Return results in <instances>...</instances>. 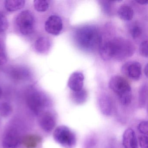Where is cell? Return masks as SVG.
<instances>
[{
    "mask_svg": "<svg viewBox=\"0 0 148 148\" xmlns=\"http://www.w3.org/2000/svg\"><path fill=\"white\" fill-rule=\"evenodd\" d=\"M75 39L80 48L87 51L98 49L102 41L99 31L95 27H82L75 32Z\"/></svg>",
    "mask_w": 148,
    "mask_h": 148,
    "instance_id": "cell-1",
    "label": "cell"
},
{
    "mask_svg": "<svg viewBox=\"0 0 148 148\" xmlns=\"http://www.w3.org/2000/svg\"><path fill=\"white\" fill-rule=\"evenodd\" d=\"M110 89L118 95L119 101L123 105L127 106L132 100L131 88L128 81L122 76L116 75L110 79Z\"/></svg>",
    "mask_w": 148,
    "mask_h": 148,
    "instance_id": "cell-2",
    "label": "cell"
},
{
    "mask_svg": "<svg viewBox=\"0 0 148 148\" xmlns=\"http://www.w3.org/2000/svg\"><path fill=\"white\" fill-rule=\"evenodd\" d=\"M112 47L113 58L123 60L130 57L134 52L133 44L123 38H116L110 40Z\"/></svg>",
    "mask_w": 148,
    "mask_h": 148,
    "instance_id": "cell-3",
    "label": "cell"
},
{
    "mask_svg": "<svg viewBox=\"0 0 148 148\" xmlns=\"http://www.w3.org/2000/svg\"><path fill=\"white\" fill-rule=\"evenodd\" d=\"M55 141L65 148H73L77 143L75 134L67 126H58L53 133Z\"/></svg>",
    "mask_w": 148,
    "mask_h": 148,
    "instance_id": "cell-4",
    "label": "cell"
},
{
    "mask_svg": "<svg viewBox=\"0 0 148 148\" xmlns=\"http://www.w3.org/2000/svg\"><path fill=\"white\" fill-rule=\"evenodd\" d=\"M26 100L29 109L37 115L44 112L45 108L49 104L48 99L45 95L38 91L30 92Z\"/></svg>",
    "mask_w": 148,
    "mask_h": 148,
    "instance_id": "cell-5",
    "label": "cell"
},
{
    "mask_svg": "<svg viewBox=\"0 0 148 148\" xmlns=\"http://www.w3.org/2000/svg\"><path fill=\"white\" fill-rule=\"evenodd\" d=\"M16 24L23 35L31 34L34 29V20L32 13L29 10L22 11L17 16Z\"/></svg>",
    "mask_w": 148,
    "mask_h": 148,
    "instance_id": "cell-6",
    "label": "cell"
},
{
    "mask_svg": "<svg viewBox=\"0 0 148 148\" xmlns=\"http://www.w3.org/2000/svg\"><path fill=\"white\" fill-rule=\"evenodd\" d=\"M122 72L128 77L133 80H138L141 77L142 66L137 61H130L122 66Z\"/></svg>",
    "mask_w": 148,
    "mask_h": 148,
    "instance_id": "cell-7",
    "label": "cell"
},
{
    "mask_svg": "<svg viewBox=\"0 0 148 148\" xmlns=\"http://www.w3.org/2000/svg\"><path fill=\"white\" fill-rule=\"evenodd\" d=\"M63 29V22L60 17L51 15L47 19L45 24V29L50 34L58 35Z\"/></svg>",
    "mask_w": 148,
    "mask_h": 148,
    "instance_id": "cell-8",
    "label": "cell"
},
{
    "mask_svg": "<svg viewBox=\"0 0 148 148\" xmlns=\"http://www.w3.org/2000/svg\"><path fill=\"white\" fill-rule=\"evenodd\" d=\"M39 124L41 129L46 132H51L56 125L53 115L49 112H43L39 115Z\"/></svg>",
    "mask_w": 148,
    "mask_h": 148,
    "instance_id": "cell-9",
    "label": "cell"
},
{
    "mask_svg": "<svg viewBox=\"0 0 148 148\" xmlns=\"http://www.w3.org/2000/svg\"><path fill=\"white\" fill-rule=\"evenodd\" d=\"M19 141L18 132L14 129H10L4 135L2 146L3 148H17Z\"/></svg>",
    "mask_w": 148,
    "mask_h": 148,
    "instance_id": "cell-10",
    "label": "cell"
},
{
    "mask_svg": "<svg viewBox=\"0 0 148 148\" xmlns=\"http://www.w3.org/2000/svg\"><path fill=\"white\" fill-rule=\"evenodd\" d=\"M84 77L79 72L73 73L69 77L68 86L73 92L78 91L83 89Z\"/></svg>",
    "mask_w": 148,
    "mask_h": 148,
    "instance_id": "cell-11",
    "label": "cell"
},
{
    "mask_svg": "<svg viewBox=\"0 0 148 148\" xmlns=\"http://www.w3.org/2000/svg\"><path fill=\"white\" fill-rule=\"evenodd\" d=\"M124 148H138L137 139L135 132L130 128L125 130L123 137Z\"/></svg>",
    "mask_w": 148,
    "mask_h": 148,
    "instance_id": "cell-12",
    "label": "cell"
},
{
    "mask_svg": "<svg viewBox=\"0 0 148 148\" xmlns=\"http://www.w3.org/2000/svg\"><path fill=\"white\" fill-rule=\"evenodd\" d=\"M99 52L100 57L103 60H108L113 58L112 47L110 41L106 42L100 47Z\"/></svg>",
    "mask_w": 148,
    "mask_h": 148,
    "instance_id": "cell-13",
    "label": "cell"
},
{
    "mask_svg": "<svg viewBox=\"0 0 148 148\" xmlns=\"http://www.w3.org/2000/svg\"><path fill=\"white\" fill-rule=\"evenodd\" d=\"M50 40L45 37L38 38L35 43L36 51L40 53H44L47 52L50 49Z\"/></svg>",
    "mask_w": 148,
    "mask_h": 148,
    "instance_id": "cell-14",
    "label": "cell"
},
{
    "mask_svg": "<svg viewBox=\"0 0 148 148\" xmlns=\"http://www.w3.org/2000/svg\"><path fill=\"white\" fill-rule=\"evenodd\" d=\"M25 4L24 0H9L5 1L6 9L9 12H14L23 8Z\"/></svg>",
    "mask_w": 148,
    "mask_h": 148,
    "instance_id": "cell-15",
    "label": "cell"
},
{
    "mask_svg": "<svg viewBox=\"0 0 148 148\" xmlns=\"http://www.w3.org/2000/svg\"><path fill=\"white\" fill-rule=\"evenodd\" d=\"M118 14L121 19L124 21H130L133 18L134 12L131 7L124 5L119 8L118 11Z\"/></svg>",
    "mask_w": 148,
    "mask_h": 148,
    "instance_id": "cell-16",
    "label": "cell"
},
{
    "mask_svg": "<svg viewBox=\"0 0 148 148\" xmlns=\"http://www.w3.org/2000/svg\"><path fill=\"white\" fill-rule=\"evenodd\" d=\"M41 138L38 136L29 135L25 136L23 139V145L27 148H34L38 144Z\"/></svg>",
    "mask_w": 148,
    "mask_h": 148,
    "instance_id": "cell-17",
    "label": "cell"
},
{
    "mask_svg": "<svg viewBox=\"0 0 148 148\" xmlns=\"http://www.w3.org/2000/svg\"><path fill=\"white\" fill-rule=\"evenodd\" d=\"M72 97L75 103L78 104L82 103L86 101L87 98V92L85 90L82 89L78 91L73 92Z\"/></svg>",
    "mask_w": 148,
    "mask_h": 148,
    "instance_id": "cell-18",
    "label": "cell"
},
{
    "mask_svg": "<svg viewBox=\"0 0 148 148\" xmlns=\"http://www.w3.org/2000/svg\"><path fill=\"white\" fill-rule=\"evenodd\" d=\"M101 112L106 115L110 114L112 111V105L110 100L107 98H102L99 103Z\"/></svg>",
    "mask_w": 148,
    "mask_h": 148,
    "instance_id": "cell-19",
    "label": "cell"
},
{
    "mask_svg": "<svg viewBox=\"0 0 148 148\" xmlns=\"http://www.w3.org/2000/svg\"><path fill=\"white\" fill-rule=\"evenodd\" d=\"M34 6L37 12H43L49 8V1L47 0H35L34 1Z\"/></svg>",
    "mask_w": 148,
    "mask_h": 148,
    "instance_id": "cell-20",
    "label": "cell"
},
{
    "mask_svg": "<svg viewBox=\"0 0 148 148\" xmlns=\"http://www.w3.org/2000/svg\"><path fill=\"white\" fill-rule=\"evenodd\" d=\"M13 111L12 106L7 102H0V116L7 117L12 114Z\"/></svg>",
    "mask_w": 148,
    "mask_h": 148,
    "instance_id": "cell-21",
    "label": "cell"
},
{
    "mask_svg": "<svg viewBox=\"0 0 148 148\" xmlns=\"http://www.w3.org/2000/svg\"><path fill=\"white\" fill-rule=\"evenodd\" d=\"M8 21L6 17L0 13V32H3L8 28Z\"/></svg>",
    "mask_w": 148,
    "mask_h": 148,
    "instance_id": "cell-22",
    "label": "cell"
},
{
    "mask_svg": "<svg viewBox=\"0 0 148 148\" xmlns=\"http://www.w3.org/2000/svg\"><path fill=\"white\" fill-rule=\"evenodd\" d=\"M139 53L142 56L148 57V41L144 40L140 44L139 46Z\"/></svg>",
    "mask_w": 148,
    "mask_h": 148,
    "instance_id": "cell-23",
    "label": "cell"
},
{
    "mask_svg": "<svg viewBox=\"0 0 148 148\" xmlns=\"http://www.w3.org/2000/svg\"><path fill=\"white\" fill-rule=\"evenodd\" d=\"M138 129L141 134L147 135L148 133V125L147 121H143L138 125Z\"/></svg>",
    "mask_w": 148,
    "mask_h": 148,
    "instance_id": "cell-24",
    "label": "cell"
},
{
    "mask_svg": "<svg viewBox=\"0 0 148 148\" xmlns=\"http://www.w3.org/2000/svg\"><path fill=\"white\" fill-rule=\"evenodd\" d=\"M142 29L138 26H135L133 27L131 30V34L134 39H136L139 38L142 34Z\"/></svg>",
    "mask_w": 148,
    "mask_h": 148,
    "instance_id": "cell-25",
    "label": "cell"
},
{
    "mask_svg": "<svg viewBox=\"0 0 148 148\" xmlns=\"http://www.w3.org/2000/svg\"><path fill=\"white\" fill-rule=\"evenodd\" d=\"M138 141L141 148H148V136L141 134L138 136Z\"/></svg>",
    "mask_w": 148,
    "mask_h": 148,
    "instance_id": "cell-26",
    "label": "cell"
},
{
    "mask_svg": "<svg viewBox=\"0 0 148 148\" xmlns=\"http://www.w3.org/2000/svg\"><path fill=\"white\" fill-rule=\"evenodd\" d=\"M147 86L146 85L142 86L140 90V100L141 103L145 102V99L147 97Z\"/></svg>",
    "mask_w": 148,
    "mask_h": 148,
    "instance_id": "cell-27",
    "label": "cell"
},
{
    "mask_svg": "<svg viewBox=\"0 0 148 148\" xmlns=\"http://www.w3.org/2000/svg\"><path fill=\"white\" fill-rule=\"evenodd\" d=\"M7 61V58L5 53L4 52V49L0 45V66L6 64Z\"/></svg>",
    "mask_w": 148,
    "mask_h": 148,
    "instance_id": "cell-28",
    "label": "cell"
},
{
    "mask_svg": "<svg viewBox=\"0 0 148 148\" xmlns=\"http://www.w3.org/2000/svg\"><path fill=\"white\" fill-rule=\"evenodd\" d=\"M136 1L137 3H139L141 5H146L148 3V0H139V1Z\"/></svg>",
    "mask_w": 148,
    "mask_h": 148,
    "instance_id": "cell-29",
    "label": "cell"
},
{
    "mask_svg": "<svg viewBox=\"0 0 148 148\" xmlns=\"http://www.w3.org/2000/svg\"><path fill=\"white\" fill-rule=\"evenodd\" d=\"M144 73L146 77H148V64H146L144 68Z\"/></svg>",
    "mask_w": 148,
    "mask_h": 148,
    "instance_id": "cell-30",
    "label": "cell"
},
{
    "mask_svg": "<svg viewBox=\"0 0 148 148\" xmlns=\"http://www.w3.org/2000/svg\"><path fill=\"white\" fill-rule=\"evenodd\" d=\"M2 90L1 88L0 87V98L2 97Z\"/></svg>",
    "mask_w": 148,
    "mask_h": 148,
    "instance_id": "cell-31",
    "label": "cell"
}]
</instances>
